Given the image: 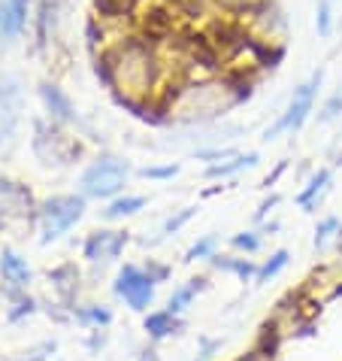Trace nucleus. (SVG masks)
<instances>
[{
  "instance_id": "7",
  "label": "nucleus",
  "mask_w": 342,
  "mask_h": 361,
  "mask_svg": "<svg viewBox=\"0 0 342 361\" xmlns=\"http://www.w3.org/2000/svg\"><path fill=\"white\" fill-rule=\"evenodd\" d=\"M39 97H43V106L49 109V116H52L55 122H61V125H79V113H76L73 100H70L58 85L43 82V85H39Z\"/></svg>"
},
{
  "instance_id": "29",
  "label": "nucleus",
  "mask_w": 342,
  "mask_h": 361,
  "mask_svg": "<svg viewBox=\"0 0 342 361\" xmlns=\"http://www.w3.org/2000/svg\"><path fill=\"white\" fill-rule=\"evenodd\" d=\"M334 298H342V286H336V292H334Z\"/></svg>"
},
{
  "instance_id": "27",
  "label": "nucleus",
  "mask_w": 342,
  "mask_h": 361,
  "mask_svg": "<svg viewBox=\"0 0 342 361\" xmlns=\"http://www.w3.org/2000/svg\"><path fill=\"white\" fill-rule=\"evenodd\" d=\"M279 200H281L279 195H270V197L264 200V204H260V209H258V216H255V219H258V222H260V219H267V213H273V207H279Z\"/></svg>"
},
{
  "instance_id": "9",
  "label": "nucleus",
  "mask_w": 342,
  "mask_h": 361,
  "mask_svg": "<svg viewBox=\"0 0 342 361\" xmlns=\"http://www.w3.org/2000/svg\"><path fill=\"white\" fill-rule=\"evenodd\" d=\"M330 183H334V170L330 167H321V170H315V176L306 183V188L297 195V207H303L306 213H312V209L318 207V200H321V195L330 188Z\"/></svg>"
},
{
  "instance_id": "4",
  "label": "nucleus",
  "mask_w": 342,
  "mask_h": 361,
  "mask_svg": "<svg viewBox=\"0 0 342 361\" xmlns=\"http://www.w3.org/2000/svg\"><path fill=\"white\" fill-rule=\"evenodd\" d=\"M113 292L118 298H125V304L134 310V313H146L148 304L155 300V283H152V276H148L146 270H139L137 264H125L113 283Z\"/></svg>"
},
{
  "instance_id": "12",
  "label": "nucleus",
  "mask_w": 342,
  "mask_h": 361,
  "mask_svg": "<svg viewBox=\"0 0 342 361\" xmlns=\"http://www.w3.org/2000/svg\"><path fill=\"white\" fill-rule=\"evenodd\" d=\"M143 328H146V334L152 337V340H164L170 334H176L179 319H176V313H170V310H158V313H148L146 316Z\"/></svg>"
},
{
  "instance_id": "26",
  "label": "nucleus",
  "mask_w": 342,
  "mask_h": 361,
  "mask_svg": "<svg viewBox=\"0 0 342 361\" xmlns=\"http://www.w3.org/2000/svg\"><path fill=\"white\" fill-rule=\"evenodd\" d=\"M146 274L152 276V283L158 286V283H164L167 279V274H170V267H160V264H155L152 258H148V264H146Z\"/></svg>"
},
{
  "instance_id": "10",
  "label": "nucleus",
  "mask_w": 342,
  "mask_h": 361,
  "mask_svg": "<svg viewBox=\"0 0 342 361\" xmlns=\"http://www.w3.org/2000/svg\"><path fill=\"white\" fill-rule=\"evenodd\" d=\"M260 155L258 152H236L230 161H218V164H209L206 167V179H227V176H236L239 170H248V167H258Z\"/></svg>"
},
{
  "instance_id": "18",
  "label": "nucleus",
  "mask_w": 342,
  "mask_h": 361,
  "mask_svg": "<svg viewBox=\"0 0 342 361\" xmlns=\"http://www.w3.org/2000/svg\"><path fill=\"white\" fill-rule=\"evenodd\" d=\"M213 4H215L218 9H224V13H230V16H236V18H243V22H246V16H248L258 4H264V0H213Z\"/></svg>"
},
{
  "instance_id": "17",
  "label": "nucleus",
  "mask_w": 342,
  "mask_h": 361,
  "mask_svg": "<svg viewBox=\"0 0 342 361\" xmlns=\"http://www.w3.org/2000/svg\"><path fill=\"white\" fill-rule=\"evenodd\" d=\"M315 31L321 39H327L334 34V4L330 0H318L315 6Z\"/></svg>"
},
{
  "instance_id": "14",
  "label": "nucleus",
  "mask_w": 342,
  "mask_h": 361,
  "mask_svg": "<svg viewBox=\"0 0 342 361\" xmlns=\"http://www.w3.org/2000/svg\"><path fill=\"white\" fill-rule=\"evenodd\" d=\"M0 270H4V276L9 279V283H15V286H27L31 283V267H27L25 258H18L15 252H6L0 255Z\"/></svg>"
},
{
  "instance_id": "6",
  "label": "nucleus",
  "mask_w": 342,
  "mask_h": 361,
  "mask_svg": "<svg viewBox=\"0 0 342 361\" xmlns=\"http://www.w3.org/2000/svg\"><path fill=\"white\" fill-rule=\"evenodd\" d=\"M127 231H94V234H88L85 240V258L88 262H115L118 255H122V249L127 246Z\"/></svg>"
},
{
  "instance_id": "13",
  "label": "nucleus",
  "mask_w": 342,
  "mask_h": 361,
  "mask_svg": "<svg viewBox=\"0 0 342 361\" xmlns=\"http://www.w3.org/2000/svg\"><path fill=\"white\" fill-rule=\"evenodd\" d=\"M213 267L218 270H224V274H234L239 276L246 283V279H255L258 276V267L248 262V258H234V255H213V258H206Z\"/></svg>"
},
{
  "instance_id": "20",
  "label": "nucleus",
  "mask_w": 342,
  "mask_h": 361,
  "mask_svg": "<svg viewBox=\"0 0 342 361\" xmlns=\"http://www.w3.org/2000/svg\"><path fill=\"white\" fill-rule=\"evenodd\" d=\"M215 243H218V237H215V234H206V237H200L197 243L188 249L185 262H197V258H213V255H215Z\"/></svg>"
},
{
  "instance_id": "23",
  "label": "nucleus",
  "mask_w": 342,
  "mask_h": 361,
  "mask_svg": "<svg viewBox=\"0 0 342 361\" xmlns=\"http://www.w3.org/2000/svg\"><path fill=\"white\" fill-rule=\"evenodd\" d=\"M336 228H339V219H336V216H327L324 222L315 228V249H324V246H327V240L334 237V231H336Z\"/></svg>"
},
{
  "instance_id": "5",
  "label": "nucleus",
  "mask_w": 342,
  "mask_h": 361,
  "mask_svg": "<svg viewBox=\"0 0 342 361\" xmlns=\"http://www.w3.org/2000/svg\"><path fill=\"white\" fill-rule=\"evenodd\" d=\"M58 125L61 122H55V118L52 122H34V128H37L34 143H49V152L39 155L43 164H67V158L79 155V143L73 137H67Z\"/></svg>"
},
{
  "instance_id": "25",
  "label": "nucleus",
  "mask_w": 342,
  "mask_h": 361,
  "mask_svg": "<svg viewBox=\"0 0 342 361\" xmlns=\"http://www.w3.org/2000/svg\"><path fill=\"white\" fill-rule=\"evenodd\" d=\"M339 113H342V85H339V92L327 100V106H324V113L318 116V122H334Z\"/></svg>"
},
{
  "instance_id": "3",
  "label": "nucleus",
  "mask_w": 342,
  "mask_h": 361,
  "mask_svg": "<svg viewBox=\"0 0 342 361\" xmlns=\"http://www.w3.org/2000/svg\"><path fill=\"white\" fill-rule=\"evenodd\" d=\"M85 216V195H55L49 197L39 209V222H43V243H55L64 237L79 219Z\"/></svg>"
},
{
  "instance_id": "28",
  "label": "nucleus",
  "mask_w": 342,
  "mask_h": 361,
  "mask_svg": "<svg viewBox=\"0 0 342 361\" xmlns=\"http://www.w3.org/2000/svg\"><path fill=\"white\" fill-rule=\"evenodd\" d=\"M281 173H285V161H281V164H279V167L273 170V173H270V176L264 179V188H270V185H276V179H279Z\"/></svg>"
},
{
  "instance_id": "8",
  "label": "nucleus",
  "mask_w": 342,
  "mask_h": 361,
  "mask_svg": "<svg viewBox=\"0 0 342 361\" xmlns=\"http://www.w3.org/2000/svg\"><path fill=\"white\" fill-rule=\"evenodd\" d=\"M31 0H0V37L13 39L25 31Z\"/></svg>"
},
{
  "instance_id": "15",
  "label": "nucleus",
  "mask_w": 342,
  "mask_h": 361,
  "mask_svg": "<svg viewBox=\"0 0 342 361\" xmlns=\"http://www.w3.org/2000/svg\"><path fill=\"white\" fill-rule=\"evenodd\" d=\"M206 288V276H194V279H188L185 286H179L173 295H170V300H167V310L170 313H182V310L191 304V298H194L197 292H203Z\"/></svg>"
},
{
  "instance_id": "16",
  "label": "nucleus",
  "mask_w": 342,
  "mask_h": 361,
  "mask_svg": "<svg viewBox=\"0 0 342 361\" xmlns=\"http://www.w3.org/2000/svg\"><path fill=\"white\" fill-rule=\"evenodd\" d=\"M288 262H291V252H288V249H279V252H273L267 264H260V267H258L255 283H267V279H273L276 274H281V270L288 267Z\"/></svg>"
},
{
  "instance_id": "21",
  "label": "nucleus",
  "mask_w": 342,
  "mask_h": 361,
  "mask_svg": "<svg viewBox=\"0 0 342 361\" xmlns=\"http://www.w3.org/2000/svg\"><path fill=\"white\" fill-rule=\"evenodd\" d=\"M194 213H197L194 207H185V209H179L176 216H170L167 222H164V231H160V234H164V237H170V234H179V231H182V228L191 222V216H194Z\"/></svg>"
},
{
  "instance_id": "1",
  "label": "nucleus",
  "mask_w": 342,
  "mask_h": 361,
  "mask_svg": "<svg viewBox=\"0 0 342 361\" xmlns=\"http://www.w3.org/2000/svg\"><path fill=\"white\" fill-rule=\"evenodd\" d=\"M127 176H130L127 161H122L118 155H100L97 161H91L85 167L79 185H82L85 197L106 200V197H115L127 185Z\"/></svg>"
},
{
  "instance_id": "2",
  "label": "nucleus",
  "mask_w": 342,
  "mask_h": 361,
  "mask_svg": "<svg viewBox=\"0 0 342 361\" xmlns=\"http://www.w3.org/2000/svg\"><path fill=\"white\" fill-rule=\"evenodd\" d=\"M321 82H324V70H315L309 79L300 88H294V97L288 100V106H285V113L279 116V122L273 125V128H267V134H264V140H273V137H279V134H294V131H300V128L306 125V118H309V113L315 109V100H318V88H321Z\"/></svg>"
},
{
  "instance_id": "19",
  "label": "nucleus",
  "mask_w": 342,
  "mask_h": 361,
  "mask_svg": "<svg viewBox=\"0 0 342 361\" xmlns=\"http://www.w3.org/2000/svg\"><path fill=\"white\" fill-rule=\"evenodd\" d=\"M76 319L82 325H109L113 322V313L106 307H85V310H76Z\"/></svg>"
},
{
  "instance_id": "11",
  "label": "nucleus",
  "mask_w": 342,
  "mask_h": 361,
  "mask_svg": "<svg viewBox=\"0 0 342 361\" xmlns=\"http://www.w3.org/2000/svg\"><path fill=\"white\" fill-rule=\"evenodd\" d=\"M146 204H148L146 195H125V197H115V200H109V207L103 209V219H106V222L130 219V216H137Z\"/></svg>"
},
{
  "instance_id": "24",
  "label": "nucleus",
  "mask_w": 342,
  "mask_h": 361,
  "mask_svg": "<svg viewBox=\"0 0 342 361\" xmlns=\"http://www.w3.org/2000/svg\"><path fill=\"white\" fill-rule=\"evenodd\" d=\"M179 170H182L179 164H167V167H143V170H139V176H143V179H173Z\"/></svg>"
},
{
  "instance_id": "22",
  "label": "nucleus",
  "mask_w": 342,
  "mask_h": 361,
  "mask_svg": "<svg viewBox=\"0 0 342 361\" xmlns=\"http://www.w3.org/2000/svg\"><path fill=\"white\" fill-rule=\"evenodd\" d=\"M230 246L243 249V252H258V249H260V237L255 234V231H239V234L230 237Z\"/></svg>"
}]
</instances>
